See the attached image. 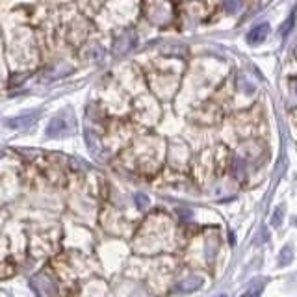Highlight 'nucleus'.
I'll list each match as a JSON object with an SVG mask.
<instances>
[{
    "instance_id": "nucleus-1",
    "label": "nucleus",
    "mask_w": 297,
    "mask_h": 297,
    "mask_svg": "<svg viewBox=\"0 0 297 297\" xmlns=\"http://www.w3.org/2000/svg\"><path fill=\"white\" fill-rule=\"evenodd\" d=\"M41 115V110H28L24 114H19L15 117L8 119L4 123L6 128H11V130H24V128H30L36 121L39 119Z\"/></svg>"
},
{
    "instance_id": "nucleus-2",
    "label": "nucleus",
    "mask_w": 297,
    "mask_h": 297,
    "mask_svg": "<svg viewBox=\"0 0 297 297\" xmlns=\"http://www.w3.org/2000/svg\"><path fill=\"white\" fill-rule=\"evenodd\" d=\"M134 45H136V34L132 30H126V32H123L121 36H117L114 39V49L112 50H114L115 56H123L124 52L134 49Z\"/></svg>"
},
{
    "instance_id": "nucleus-3",
    "label": "nucleus",
    "mask_w": 297,
    "mask_h": 297,
    "mask_svg": "<svg viewBox=\"0 0 297 297\" xmlns=\"http://www.w3.org/2000/svg\"><path fill=\"white\" fill-rule=\"evenodd\" d=\"M270 34V24L268 22H262V24H256V26L247 34V43L251 45H258L262 43Z\"/></svg>"
},
{
    "instance_id": "nucleus-4",
    "label": "nucleus",
    "mask_w": 297,
    "mask_h": 297,
    "mask_svg": "<svg viewBox=\"0 0 297 297\" xmlns=\"http://www.w3.org/2000/svg\"><path fill=\"white\" fill-rule=\"evenodd\" d=\"M201 284H203V279L201 277H188V279H184L182 282H178L177 290L178 292H195V290H199Z\"/></svg>"
},
{
    "instance_id": "nucleus-5",
    "label": "nucleus",
    "mask_w": 297,
    "mask_h": 297,
    "mask_svg": "<svg viewBox=\"0 0 297 297\" xmlns=\"http://www.w3.org/2000/svg\"><path fill=\"white\" fill-rule=\"evenodd\" d=\"M67 132V123H65L63 119H52L49 123V126H47V136H61Z\"/></svg>"
},
{
    "instance_id": "nucleus-6",
    "label": "nucleus",
    "mask_w": 297,
    "mask_h": 297,
    "mask_svg": "<svg viewBox=\"0 0 297 297\" xmlns=\"http://www.w3.org/2000/svg\"><path fill=\"white\" fill-rule=\"evenodd\" d=\"M293 22H295V11H292L290 15H288V19L281 24V36L282 38H288L290 36V32L293 30Z\"/></svg>"
},
{
    "instance_id": "nucleus-7",
    "label": "nucleus",
    "mask_w": 297,
    "mask_h": 297,
    "mask_svg": "<svg viewBox=\"0 0 297 297\" xmlns=\"http://www.w3.org/2000/svg\"><path fill=\"white\" fill-rule=\"evenodd\" d=\"M282 219H284V206H279L275 210V214H273V217H271V225L273 227H281V223H282Z\"/></svg>"
},
{
    "instance_id": "nucleus-8",
    "label": "nucleus",
    "mask_w": 297,
    "mask_h": 297,
    "mask_svg": "<svg viewBox=\"0 0 297 297\" xmlns=\"http://www.w3.org/2000/svg\"><path fill=\"white\" fill-rule=\"evenodd\" d=\"M292 256H293V253H292V247L290 245H286V247L282 249L281 251V256H279V264H288L290 260H292Z\"/></svg>"
},
{
    "instance_id": "nucleus-9",
    "label": "nucleus",
    "mask_w": 297,
    "mask_h": 297,
    "mask_svg": "<svg viewBox=\"0 0 297 297\" xmlns=\"http://www.w3.org/2000/svg\"><path fill=\"white\" fill-rule=\"evenodd\" d=\"M136 205H138V208L140 210H145V208H149V205H151V201H149V197L143 193H136Z\"/></svg>"
},
{
    "instance_id": "nucleus-10",
    "label": "nucleus",
    "mask_w": 297,
    "mask_h": 297,
    "mask_svg": "<svg viewBox=\"0 0 297 297\" xmlns=\"http://www.w3.org/2000/svg\"><path fill=\"white\" fill-rule=\"evenodd\" d=\"M260 295V288H254V290H249V292H245L242 297H258Z\"/></svg>"
},
{
    "instance_id": "nucleus-11",
    "label": "nucleus",
    "mask_w": 297,
    "mask_h": 297,
    "mask_svg": "<svg viewBox=\"0 0 297 297\" xmlns=\"http://www.w3.org/2000/svg\"><path fill=\"white\" fill-rule=\"evenodd\" d=\"M225 8H227V10H238L240 4H225Z\"/></svg>"
},
{
    "instance_id": "nucleus-12",
    "label": "nucleus",
    "mask_w": 297,
    "mask_h": 297,
    "mask_svg": "<svg viewBox=\"0 0 297 297\" xmlns=\"http://www.w3.org/2000/svg\"><path fill=\"white\" fill-rule=\"evenodd\" d=\"M216 297H227V295H225V293H219V295H216Z\"/></svg>"
},
{
    "instance_id": "nucleus-13",
    "label": "nucleus",
    "mask_w": 297,
    "mask_h": 297,
    "mask_svg": "<svg viewBox=\"0 0 297 297\" xmlns=\"http://www.w3.org/2000/svg\"><path fill=\"white\" fill-rule=\"evenodd\" d=\"M295 93H297V86H295Z\"/></svg>"
}]
</instances>
